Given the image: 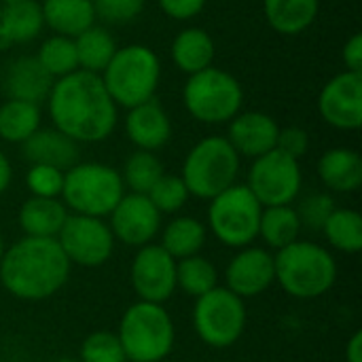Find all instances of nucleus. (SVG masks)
Instances as JSON below:
<instances>
[{
    "label": "nucleus",
    "mask_w": 362,
    "mask_h": 362,
    "mask_svg": "<svg viewBox=\"0 0 362 362\" xmlns=\"http://www.w3.org/2000/svg\"><path fill=\"white\" fill-rule=\"evenodd\" d=\"M2 255H4V242H2V233H0V261H2Z\"/></svg>",
    "instance_id": "nucleus-45"
},
{
    "label": "nucleus",
    "mask_w": 362,
    "mask_h": 362,
    "mask_svg": "<svg viewBox=\"0 0 362 362\" xmlns=\"http://www.w3.org/2000/svg\"><path fill=\"white\" fill-rule=\"evenodd\" d=\"M146 197L159 210V214H174V212H178L187 204L189 189H187V185H185V180L180 176L163 174L153 185V189L146 193Z\"/></svg>",
    "instance_id": "nucleus-35"
},
{
    "label": "nucleus",
    "mask_w": 362,
    "mask_h": 362,
    "mask_svg": "<svg viewBox=\"0 0 362 362\" xmlns=\"http://www.w3.org/2000/svg\"><path fill=\"white\" fill-rule=\"evenodd\" d=\"M91 4L95 17L108 23H127L144 8V0H91Z\"/></svg>",
    "instance_id": "nucleus-39"
},
{
    "label": "nucleus",
    "mask_w": 362,
    "mask_h": 362,
    "mask_svg": "<svg viewBox=\"0 0 362 362\" xmlns=\"http://www.w3.org/2000/svg\"><path fill=\"white\" fill-rule=\"evenodd\" d=\"M0 11H2V2H0Z\"/></svg>",
    "instance_id": "nucleus-48"
},
{
    "label": "nucleus",
    "mask_w": 362,
    "mask_h": 362,
    "mask_svg": "<svg viewBox=\"0 0 362 362\" xmlns=\"http://www.w3.org/2000/svg\"><path fill=\"white\" fill-rule=\"evenodd\" d=\"M70 276V261L55 238H23L4 250L0 282L17 299L42 301L53 297Z\"/></svg>",
    "instance_id": "nucleus-2"
},
{
    "label": "nucleus",
    "mask_w": 362,
    "mask_h": 362,
    "mask_svg": "<svg viewBox=\"0 0 362 362\" xmlns=\"http://www.w3.org/2000/svg\"><path fill=\"white\" fill-rule=\"evenodd\" d=\"M121 174L104 163H76L64 172V206L74 214L102 218L108 216L125 195Z\"/></svg>",
    "instance_id": "nucleus-7"
},
{
    "label": "nucleus",
    "mask_w": 362,
    "mask_h": 362,
    "mask_svg": "<svg viewBox=\"0 0 362 362\" xmlns=\"http://www.w3.org/2000/svg\"><path fill=\"white\" fill-rule=\"evenodd\" d=\"M320 117L346 132H354L362 125V74L341 72L333 76L320 91L318 98Z\"/></svg>",
    "instance_id": "nucleus-14"
},
{
    "label": "nucleus",
    "mask_w": 362,
    "mask_h": 362,
    "mask_svg": "<svg viewBox=\"0 0 362 362\" xmlns=\"http://www.w3.org/2000/svg\"><path fill=\"white\" fill-rule=\"evenodd\" d=\"M303 185V174L299 161L274 148L255 159L248 172V189L263 208L291 206L299 195Z\"/></svg>",
    "instance_id": "nucleus-11"
},
{
    "label": "nucleus",
    "mask_w": 362,
    "mask_h": 362,
    "mask_svg": "<svg viewBox=\"0 0 362 362\" xmlns=\"http://www.w3.org/2000/svg\"><path fill=\"white\" fill-rule=\"evenodd\" d=\"M36 129H40L38 104L6 100L0 106V138L6 142L23 144Z\"/></svg>",
    "instance_id": "nucleus-30"
},
{
    "label": "nucleus",
    "mask_w": 362,
    "mask_h": 362,
    "mask_svg": "<svg viewBox=\"0 0 362 362\" xmlns=\"http://www.w3.org/2000/svg\"><path fill=\"white\" fill-rule=\"evenodd\" d=\"M40 66L49 72L53 81L68 76L78 70V59H76V47L74 38L68 36H51L40 45V51L36 55Z\"/></svg>",
    "instance_id": "nucleus-33"
},
{
    "label": "nucleus",
    "mask_w": 362,
    "mask_h": 362,
    "mask_svg": "<svg viewBox=\"0 0 362 362\" xmlns=\"http://www.w3.org/2000/svg\"><path fill=\"white\" fill-rule=\"evenodd\" d=\"M193 327L199 339L210 348L233 346L246 329V305L244 299L233 295L229 288H212L197 297L193 310Z\"/></svg>",
    "instance_id": "nucleus-10"
},
{
    "label": "nucleus",
    "mask_w": 362,
    "mask_h": 362,
    "mask_svg": "<svg viewBox=\"0 0 362 362\" xmlns=\"http://www.w3.org/2000/svg\"><path fill=\"white\" fill-rule=\"evenodd\" d=\"M346 362H362V333L356 331L346 346Z\"/></svg>",
    "instance_id": "nucleus-43"
},
{
    "label": "nucleus",
    "mask_w": 362,
    "mask_h": 362,
    "mask_svg": "<svg viewBox=\"0 0 362 362\" xmlns=\"http://www.w3.org/2000/svg\"><path fill=\"white\" fill-rule=\"evenodd\" d=\"M276 148L299 161L310 148V136H308V132L303 127H284L278 134Z\"/></svg>",
    "instance_id": "nucleus-40"
},
{
    "label": "nucleus",
    "mask_w": 362,
    "mask_h": 362,
    "mask_svg": "<svg viewBox=\"0 0 362 362\" xmlns=\"http://www.w3.org/2000/svg\"><path fill=\"white\" fill-rule=\"evenodd\" d=\"M318 8L320 0H263L267 23L284 36L305 32L314 23Z\"/></svg>",
    "instance_id": "nucleus-24"
},
{
    "label": "nucleus",
    "mask_w": 362,
    "mask_h": 362,
    "mask_svg": "<svg viewBox=\"0 0 362 362\" xmlns=\"http://www.w3.org/2000/svg\"><path fill=\"white\" fill-rule=\"evenodd\" d=\"M74 47H76L78 70L93 72V74L104 72V68L110 64L112 55L119 49L115 38L104 28L98 25H91L89 30L78 34L74 38Z\"/></svg>",
    "instance_id": "nucleus-28"
},
{
    "label": "nucleus",
    "mask_w": 362,
    "mask_h": 362,
    "mask_svg": "<svg viewBox=\"0 0 362 362\" xmlns=\"http://www.w3.org/2000/svg\"><path fill=\"white\" fill-rule=\"evenodd\" d=\"M25 185L32 197H53L62 195L64 187V172L49 168V165H32L25 174Z\"/></svg>",
    "instance_id": "nucleus-38"
},
{
    "label": "nucleus",
    "mask_w": 362,
    "mask_h": 362,
    "mask_svg": "<svg viewBox=\"0 0 362 362\" xmlns=\"http://www.w3.org/2000/svg\"><path fill=\"white\" fill-rule=\"evenodd\" d=\"M344 62L346 70L362 74V34H354L344 47Z\"/></svg>",
    "instance_id": "nucleus-42"
},
{
    "label": "nucleus",
    "mask_w": 362,
    "mask_h": 362,
    "mask_svg": "<svg viewBox=\"0 0 362 362\" xmlns=\"http://www.w3.org/2000/svg\"><path fill=\"white\" fill-rule=\"evenodd\" d=\"M206 244V227L191 216H178L174 218L161 235V248L174 259H187L197 255Z\"/></svg>",
    "instance_id": "nucleus-27"
},
{
    "label": "nucleus",
    "mask_w": 362,
    "mask_h": 362,
    "mask_svg": "<svg viewBox=\"0 0 362 362\" xmlns=\"http://www.w3.org/2000/svg\"><path fill=\"white\" fill-rule=\"evenodd\" d=\"M68 218V208L53 197H30L19 208V227L28 238H57Z\"/></svg>",
    "instance_id": "nucleus-22"
},
{
    "label": "nucleus",
    "mask_w": 362,
    "mask_h": 362,
    "mask_svg": "<svg viewBox=\"0 0 362 362\" xmlns=\"http://www.w3.org/2000/svg\"><path fill=\"white\" fill-rule=\"evenodd\" d=\"M23 157L32 165H49L59 172H68L78 163V142L62 134L59 129H36L23 144Z\"/></svg>",
    "instance_id": "nucleus-19"
},
{
    "label": "nucleus",
    "mask_w": 362,
    "mask_h": 362,
    "mask_svg": "<svg viewBox=\"0 0 362 362\" xmlns=\"http://www.w3.org/2000/svg\"><path fill=\"white\" fill-rule=\"evenodd\" d=\"M172 59L189 76L202 72L212 66L214 40L202 28H187L172 42Z\"/></svg>",
    "instance_id": "nucleus-25"
},
{
    "label": "nucleus",
    "mask_w": 362,
    "mask_h": 362,
    "mask_svg": "<svg viewBox=\"0 0 362 362\" xmlns=\"http://www.w3.org/2000/svg\"><path fill=\"white\" fill-rule=\"evenodd\" d=\"M161 176H163V165L151 151L132 153L121 174L123 185H127L132 193H138V195H146Z\"/></svg>",
    "instance_id": "nucleus-34"
},
{
    "label": "nucleus",
    "mask_w": 362,
    "mask_h": 362,
    "mask_svg": "<svg viewBox=\"0 0 362 362\" xmlns=\"http://www.w3.org/2000/svg\"><path fill=\"white\" fill-rule=\"evenodd\" d=\"M11 178H13V168H11V163H8L6 155L0 151V195L8 189Z\"/></svg>",
    "instance_id": "nucleus-44"
},
{
    "label": "nucleus",
    "mask_w": 362,
    "mask_h": 362,
    "mask_svg": "<svg viewBox=\"0 0 362 362\" xmlns=\"http://www.w3.org/2000/svg\"><path fill=\"white\" fill-rule=\"evenodd\" d=\"M276 280L295 299H316L329 293L337 280L333 255L312 242H293L274 257Z\"/></svg>",
    "instance_id": "nucleus-3"
},
{
    "label": "nucleus",
    "mask_w": 362,
    "mask_h": 362,
    "mask_svg": "<svg viewBox=\"0 0 362 362\" xmlns=\"http://www.w3.org/2000/svg\"><path fill=\"white\" fill-rule=\"evenodd\" d=\"M238 172L240 155L229 140L223 136H208L189 151L180 178L185 180L189 195L214 199L218 193L235 185Z\"/></svg>",
    "instance_id": "nucleus-6"
},
{
    "label": "nucleus",
    "mask_w": 362,
    "mask_h": 362,
    "mask_svg": "<svg viewBox=\"0 0 362 362\" xmlns=\"http://www.w3.org/2000/svg\"><path fill=\"white\" fill-rule=\"evenodd\" d=\"M55 362H78V361H72V358H59V361Z\"/></svg>",
    "instance_id": "nucleus-47"
},
{
    "label": "nucleus",
    "mask_w": 362,
    "mask_h": 362,
    "mask_svg": "<svg viewBox=\"0 0 362 362\" xmlns=\"http://www.w3.org/2000/svg\"><path fill=\"white\" fill-rule=\"evenodd\" d=\"M132 286L140 301L163 305L176 291V261L159 244L142 246L132 263Z\"/></svg>",
    "instance_id": "nucleus-13"
},
{
    "label": "nucleus",
    "mask_w": 362,
    "mask_h": 362,
    "mask_svg": "<svg viewBox=\"0 0 362 362\" xmlns=\"http://www.w3.org/2000/svg\"><path fill=\"white\" fill-rule=\"evenodd\" d=\"M117 337L129 362H161L174 348L176 331L163 305L138 301L123 314Z\"/></svg>",
    "instance_id": "nucleus-5"
},
{
    "label": "nucleus",
    "mask_w": 362,
    "mask_h": 362,
    "mask_svg": "<svg viewBox=\"0 0 362 362\" xmlns=\"http://www.w3.org/2000/svg\"><path fill=\"white\" fill-rule=\"evenodd\" d=\"M276 282L274 255L265 248L246 246L227 265V286L240 299H250L265 293Z\"/></svg>",
    "instance_id": "nucleus-16"
},
{
    "label": "nucleus",
    "mask_w": 362,
    "mask_h": 362,
    "mask_svg": "<svg viewBox=\"0 0 362 362\" xmlns=\"http://www.w3.org/2000/svg\"><path fill=\"white\" fill-rule=\"evenodd\" d=\"M261 210L263 206L246 185H233L210 199V231L229 248H246L259 238Z\"/></svg>",
    "instance_id": "nucleus-9"
},
{
    "label": "nucleus",
    "mask_w": 362,
    "mask_h": 362,
    "mask_svg": "<svg viewBox=\"0 0 362 362\" xmlns=\"http://www.w3.org/2000/svg\"><path fill=\"white\" fill-rule=\"evenodd\" d=\"M78 362H127L123 346L115 333L95 331L85 337Z\"/></svg>",
    "instance_id": "nucleus-36"
},
{
    "label": "nucleus",
    "mask_w": 362,
    "mask_h": 362,
    "mask_svg": "<svg viewBox=\"0 0 362 362\" xmlns=\"http://www.w3.org/2000/svg\"><path fill=\"white\" fill-rule=\"evenodd\" d=\"M182 102L189 115L202 123H227L240 112L244 89L233 74L210 66L189 76L182 89Z\"/></svg>",
    "instance_id": "nucleus-8"
},
{
    "label": "nucleus",
    "mask_w": 362,
    "mask_h": 362,
    "mask_svg": "<svg viewBox=\"0 0 362 362\" xmlns=\"http://www.w3.org/2000/svg\"><path fill=\"white\" fill-rule=\"evenodd\" d=\"M333 210H335V202L331 195L314 193V195L305 197L295 212L299 216L301 227H305L310 231H322V227L329 221V216L333 214Z\"/></svg>",
    "instance_id": "nucleus-37"
},
{
    "label": "nucleus",
    "mask_w": 362,
    "mask_h": 362,
    "mask_svg": "<svg viewBox=\"0 0 362 362\" xmlns=\"http://www.w3.org/2000/svg\"><path fill=\"white\" fill-rule=\"evenodd\" d=\"M318 176L335 193H354L362 185V157L352 148H331L318 161Z\"/></svg>",
    "instance_id": "nucleus-21"
},
{
    "label": "nucleus",
    "mask_w": 362,
    "mask_h": 362,
    "mask_svg": "<svg viewBox=\"0 0 362 362\" xmlns=\"http://www.w3.org/2000/svg\"><path fill=\"white\" fill-rule=\"evenodd\" d=\"M125 132L138 151H159L172 136V123L165 108L153 98L144 104L129 108L125 119Z\"/></svg>",
    "instance_id": "nucleus-18"
},
{
    "label": "nucleus",
    "mask_w": 362,
    "mask_h": 362,
    "mask_svg": "<svg viewBox=\"0 0 362 362\" xmlns=\"http://www.w3.org/2000/svg\"><path fill=\"white\" fill-rule=\"evenodd\" d=\"M161 64L146 45H127L117 49L102 72V83L117 106L134 108L155 98Z\"/></svg>",
    "instance_id": "nucleus-4"
},
{
    "label": "nucleus",
    "mask_w": 362,
    "mask_h": 362,
    "mask_svg": "<svg viewBox=\"0 0 362 362\" xmlns=\"http://www.w3.org/2000/svg\"><path fill=\"white\" fill-rule=\"evenodd\" d=\"M53 78L49 72L40 66L36 57H17L4 76V91L8 93V100H21L30 104H40L49 98V91L53 87Z\"/></svg>",
    "instance_id": "nucleus-20"
},
{
    "label": "nucleus",
    "mask_w": 362,
    "mask_h": 362,
    "mask_svg": "<svg viewBox=\"0 0 362 362\" xmlns=\"http://www.w3.org/2000/svg\"><path fill=\"white\" fill-rule=\"evenodd\" d=\"M55 240L70 265L74 263L81 267H100L115 250L110 227L102 218L83 214H68Z\"/></svg>",
    "instance_id": "nucleus-12"
},
{
    "label": "nucleus",
    "mask_w": 362,
    "mask_h": 362,
    "mask_svg": "<svg viewBox=\"0 0 362 362\" xmlns=\"http://www.w3.org/2000/svg\"><path fill=\"white\" fill-rule=\"evenodd\" d=\"M161 227V214L146 195L129 193L119 199L110 212V231L119 242L142 248L155 240Z\"/></svg>",
    "instance_id": "nucleus-15"
},
{
    "label": "nucleus",
    "mask_w": 362,
    "mask_h": 362,
    "mask_svg": "<svg viewBox=\"0 0 362 362\" xmlns=\"http://www.w3.org/2000/svg\"><path fill=\"white\" fill-rule=\"evenodd\" d=\"M47 102L55 129L74 142H102L115 132L117 104L100 74L76 70L57 78Z\"/></svg>",
    "instance_id": "nucleus-1"
},
{
    "label": "nucleus",
    "mask_w": 362,
    "mask_h": 362,
    "mask_svg": "<svg viewBox=\"0 0 362 362\" xmlns=\"http://www.w3.org/2000/svg\"><path fill=\"white\" fill-rule=\"evenodd\" d=\"M42 11L36 0H21L13 4H2L0 11V32L8 45L30 42L42 30Z\"/></svg>",
    "instance_id": "nucleus-26"
},
{
    "label": "nucleus",
    "mask_w": 362,
    "mask_h": 362,
    "mask_svg": "<svg viewBox=\"0 0 362 362\" xmlns=\"http://www.w3.org/2000/svg\"><path fill=\"white\" fill-rule=\"evenodd\" d=\"M278 134L280 127L269 115L248 110V112H238L229 121L227 140L240 157L244 155L257 159L276 148Z\"/></svg>",
    "instance_id": "nucleus-17"
},
{
    "label": "nucleus",
    "mask_w": 362,
    "mask_h": 362,
    "mask_svg": "<svg viewBox=\"0 0 362 362\" xmlns=\"http://www.w3.org/2000/svg\"><path fill=\"white\" fill-rule=\"evenodd\" d=\"M42 21L59 36L76 38L95 21L91 0H45L40 4Z\"/></svg>",
    "instance_id": "nucleus-23"
},
{
    "label": "nucleus",
    "mask_w": 362,
    "mask_h": 362,
    "mask_svg": "<svg viewBox=\"0 0 362 362\" xmlns=\"http://www.w3.org/2000/svg\"><path fill=\"white\" fill-rule=\"evenodd\" d=\"M216 280L218 276H216L214 265L199 255L180 259L176 263V286L185 291L189 297L197 299L210 293L212 288H216Z\"/></svg>",
    "instance_id": "nucleus-32"
},
{
    "label": "nucleus",
    "mask_w": 362,
    "mask_h": 362,
    "mask_svg": "<svg viewBox=\"0 0 362 362\" xmlns=\"http://www.w3.org/2000/svg\"><path fill=\"white\" fill-rule=\"evenodd\" d=\"M301 233V223L291 206H272L261 210L259 221V235L269 248L282 250L288 244L297 242Z\"/></svg>",
    "instance_id": "nucleus-29"
},
{
    "label": "nucleus",
    "mask_w": 362,
    "mask_h": 362,
    "mask_svg": "<svg viewBox=\"0 0 362 362\" xmlns=\"http://www.w3.org/2000/svg\"><path fill=\"white\" fill-rule=\"evenodd\" d=\"M159 4L172 19H191L206 6V0H159Z\"/></svg>",
    "instance_id": "nucleus-41"
},
{
    "label": "nucleus",
    "mask_w": 362,
    "mask_h": 362,
    "mask_svg": "<svg viewBox=\"0 0 362 362\" xmlns=\"http://www.w3.org/2000/svg\"><path fill=\"white\" fill-rule=\"evenodd\" d=\"M329 244L346 255H356L362 250V216L356 210L335 208L322 227Z\"/></svg>",
    "instance_id": "nucleus-31"
},
{
    "label": "nucleus",
    "mask_w": 362,
    "mask_h": 362,
    "mask_svg": "<svg viewBox=\"0 0 362 362\" xmlns=\"http://www.w3.org/2000/svg\"><path fill=\"white\" fill-rule=\"evenodd\" d=\"M2 4H13V2H21V0H0Z\"/></svg>",
    "instance_id": "nucleus-46"
}]
</instances>
